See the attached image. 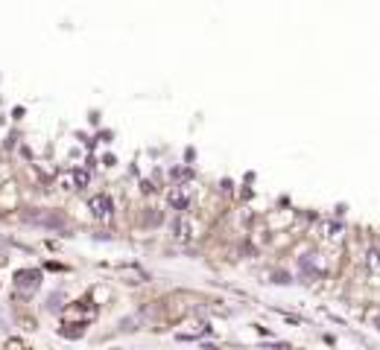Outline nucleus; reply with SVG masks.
I'll use <instances>...</instances> for the list:
<instances>
[{"mask_svg":"<svg viewBox=\"0 0 380 350\" xmlns=\"http://www.w3.org/2000/svg\"><path fill=\"white\" fill-rule=\"evenodd\" d=\"M41 280V271H33V268H27V271H18L15 274V283L18 289H35Z\"/></svg>","mask_w":380,"mask_h":350,"instance_id":"4","label":"nucleus"},{"mask_svg":"<svg viewBox=\"0 0 380 350\" xmlns=\"http://www.w3.org/2000/svg\"><path fill=\"white\" fill-rule=\"evenodd\" d=\"M173 236L178 239V242H190L193 236H196V222L187 216H178L173 222Z\"/></svg>","mask_w":380,"mask_h":350,"instance_id":"2","label":"nucleus"},{"mask_svg":"<svg viewBox=\"0 0 380 350\" xmlns=\"http://www.w3.org/2000/svg\"><path fill=\"white\" fill-rule=\"evenodd\" d=\"M167 201H170L173 210H187L190 201H193V187H190V184H178V187H173L170 196H167Z\"/></svg>","mask_w":380,"mask_h":350,"instance_id":"1","label":"nucleus"},{"mask_svg":"<svg viewBox=\"0 0 380 350\" xmlns=\"http://www.w3.org/2000/svg\"><path fill=\"white\" fill-rule=\"evenodd\" d=\"M88 207H91V213L97 219H108L114 213V201L108 199V196H94V199L88 201Z\"/></svg>","mask_w":380,"mask_h":350,"instance_id":"3","label":"nucleus"},{"mask_svg":"<svg viewBox=\"0 0 380 350\" xmlns=\"http://www.w3.org/2000/svg\"><path fill=\"white\" fill-rule=\"evenodd\" d=\"M73 184H76V187H85L88 184V172L85 169H76V172H73Z\"/></svg>","mask_w":380,"mask_h":350,"instance_id":"7","label":"nucleus"},{"mask_svg":"<svg viewBox=\"0 0 380 350\" xmlns=\"http://www.w3.org/2000/svg\"><path fill=\"white\" fill-rule=\"evenodd\" d=\"M365 266L371 268V271H380V251H371V254H368V260H365Z\"/></svg>","mask_w":380,"mask_h":350,"instance_id":"6","label":"nucleus"},{"mask_svg":"<svg viewBox=\"0 0 380 350\" xmlns=\"http://www.w3.org/2000/svg\"><path fill=\"white\" fill-rule=\"evenodd\" d=\"M325 239H342V228L339 225H325Z\"/></svg>","mask_w":380,"mask_h":350,"instance_id":"5","label":"nucleus"}]
</instances>
